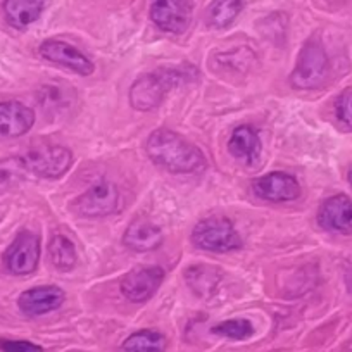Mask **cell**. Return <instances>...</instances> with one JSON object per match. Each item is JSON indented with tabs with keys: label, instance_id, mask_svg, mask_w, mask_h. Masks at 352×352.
Segmentation results:
<instances>
[{
	"label": "cell",
	"instance_id": "6da1fadb",
	"mask_svg": "<svg viewBox=\"0 0 352 352\" xmlns=\"http://www.w3.org/2000/svg\"><path fill=\"white\" fill-rule=\"evenodd\" d=\"M147 154L152 162L169 173L188 175L206 166V157L201 148L168 128H159L148 137Z\"/></svg>",
	"mask_w": 352,
	"mask_h": 352
},
{
	"label": "cell",
	"instance_id": "7a4b0ae2",
	"mask_svg": "<svg viewBox=\"0 0 352 352\" xmlns=\"http://www.w3.org/2000/svg\"><path fill=\"white\" fill-rule=\"evenodd\" d=\"M184 80H188L187 73L180 69H169V67L144 74L130 88L131 107L142 113L155 109L162 102L166 94Z\"/></svg>",
	"mask_w": 352,
	"mask_h": 352
},
{
	"label": "cell",
	"instance_id": "3957f363",
	"mask_svg": "<svg viewBox=\"0 0 352 352\" xmlns=\"http://www.w3.org/2000/svg\"><path fill=\"white\" fill-rule=\"evenodd\" d=\"M328 78V57L318 40H309L302 47L296 69L290 74V85L296 90L320 88Z\"/></svg>",
	"mask_w": 352,
	"mask_h": 352
},
{
	"label": "cell",
	"instance_id": "277c9868",
	"mask_svg": "<svg viewBox=\"0 0 352 352\" xmlns=\"http://www.w3.org/2000/svg\"><path fill=\"white\" fill-rule=\"evenodd\" d=\"M192 242L199 249L218 254L232 252L242 247V239L232 221L218 216L197 223L192 232Z\"/></svg>",
	"mask_w": 352,
	"mask_h": 352
},
{
	"label": "cell",
	"instance_id": "5b68a950",
	"mask_svg": "<svg viewBox=\"0 0 352 352\" xmlns=\"http://www.w3.org/2000/svg\"><path fill=\"white\" fill-rule=\"evenodd\" d=\"M21 161L32 175L40 178H60L73 164V154L63 145L38 144L30 147Z\"/></svg>",
	"mask_w": 352,
	"mask_h": 352
},
{
	"label": "cell",
	"instance_id": "8992f818",
	"mask_svg": "<svg viewBox=\"0 0 352 352\" xmlns=\"http://www.w3.org/2000/svg\"><path fill=\"white\" fill-rule=\"evenodd\" d=\"M74 212L85 218H104L121 209L120 190L111 182H100L74 201Z\"/></svg>",
	"mask_w": 352,
	"mask_h": 352
},
{
	"label": "cell",
	"instance_id": "52a82bcc",
	"mask_svg": "<svg viewBox=\"0 0 352 352\" xmlns=\"http://www.w3.org/2000/svg\"><path fill=\"white\" fill-rule=\"evenodd\" d=\"M148 14L159 30L182 35L190 26L194 4L192 0H152Z\"/></svg>",
	"mask_w": 352,
	"mask_h": 352
},
{
	"label": "cell",
	"instance_id": "ba28073f",
	"mask_svg": "<svg viewBox=\"0 0 352 352\" xmlns=\"http://www.w3.org/2000/svg\"><path fill=\"white\" fill-rule=\"evenodd\" d=\"M40 259V239L32 232H21L4 252V266L12 275H30Z\"/></svg>",
	"mask_w": 352,
	"mask_h": 352
},
{
	"label": "cell",
	"instance_id": "9c48e42d",
	"mask_svg": "<svg viewBox=\"0 0 352 352\" xmlns=\"http://www.w3.org/2000/svg\"><path fill=\"white\" fill-rule=\"evenodd\" d=\"M164 280V270L159 266H137L121 280V292L131 302L151 299Z\"/></svg>",
	"mask_w": 352,
	"mask_h": 352
},
{
	"label": "cell",
	"instance_id": "30bf717a",
	"mask_svg": "<svg viewBox=\"0 0 352 352\" xmlns=\"http://www.w3.org/2000/svg\"><path fill=\"white\" fill-rule=\"evenodd\" d=\"M40 56L50 63L67 67L80 76H90L96 71L92 60L88 59L83 52H80V49L67 42H63V40H45L40 45Z\"/></svg>",
	"mask_w": 352,
	"mask_h": 352
},
{
	"label": "cell",
	"instance_id": "8fae6325",
	"mask_svg": "<svg viewBox=\"0 0 352 352\" xmlns=\"http://www.w3.org/2000/svg\"><path fill=\"white\" fill-rule=\"evenodd\" d=\"M252 192L263 201L289 202L299 199L300 185L289 173L275 171L254 180Z\"/></svg>",
	"mask_w": 352,
	"mask_h": 352
},
{
	"label": "cell",
	"instance_id": "7c38bea8",
	"mask_svg": "<svg viewBox=\"0 0 352 352\" xmlns=\"http://www.w3.org/2000/svg\"><path fill=\"white\" fill-rule=\"evenodd\" d=\"M318 223L328 232L352 235V199L344 194L327 199L318 211Z\"/></svg>",
	"mask_w": 352,
	"mask_h": 352
},
{
	"label": "cell",
	"instance_id": "4fadbf2b",
	"mask_svg": "<svg viewBox=\"0 0 352 352\" xmlns=\"http://www.w3.org/2000/svg\"><path fill=\"white\" fill-rule=\"evenodd\" d=\"M64 300H66V294L63 292V289L56 285H43L25 290L19 296L18 306L26 316H42L50 311L59 309Z\"/></svg>",
	"mask_w": 352,
	"mask_h": 352
},
{
	"label": "cell",
	"instance_id": "5bb4252c",
	"mask_svg": "<svg viewBox=\"0 0 352 352\" xmlns=\"http://www.w3.org/2000/svg\"><path fill=\"white\" fill-rule=\"evenodd\" d=\"M35 124V113L16 100L0 104V137L18 138L28 133Z\"/></svg>",
	"mask_w": 352,
	"mask_h": 352
},
{
	"label": "cell",
	"instance_id": "9a60e30c",
	"mask_svg": "<svg viewBox=\"0 0 352 352\" xmlns=\"http://www.w3.org/2000/svg\"><path fill=\"white\" fill-rule=\"evenodd\" d=\"M162 230L147 218H137L130 223L123 235V243L135 252H151L162 243Z\"/></svg>",
	"mask_w": 352,
	"mask_h": 352
},
{
	"label": "cell",
	"instance_id": "2e32d148",
	"mask_svg": "<svg viewBox=\"0 0 352 352\" xmlns=\"http://www.w3.org/2000/svg\"><path fill=\"white\" fill-rule=\"evenodd\" d=\"M261 138L256 128L250 124H242L233 130L232 138L228 142V151L239 161L245 164H254L261 154Z\"/></svg>",
	"mask_w": 352,
	"mask_h": 352
},
{
	"label": "cell",
	"instance_id": "e0dca14e",
	"mask_svg": "<svg viewBox=\"0 0 352 352\" xmlns=\"http://www.w3.org/2000/svg\"><path fill=\"white\" fill-rule=\"evenodd\" d=\"M45 8L47 0H6L4 14L12 28L25 30L38 21Z\"/></svg>",
	"mask_w": 352,
	"mask_h": 352
},
{
	"label": "cell",
	"instance_id": "ac0fdd59",
	"mask_svg": "<svg viewBox=\"0 0 352 352\" xmlns=\"http://www.w3.org/2000/svg\"><path fill=\"white\" fill-rule=\"evenodd\" d=\"M243 8L245 0H212L208 9V25L214 30L228 28Z\"/></svg>",
	"mask_w": 352,
	"mask_h": 352
},
{
	"label": "cell",
	"instance_id": "d6986e66",
	"mask_svg": "<svg viewBox=\"0 0 352 352\" xmlns=\"http://www.w3.org/2000/svg\"><path fill=\"white\" fill-rule=\"evenodd\" d=\"M219 270L212 268V266H192L187 270V282L192 287L195 294L199 296H209L216 290L218 287L219 278Z\"/></svg>",
	"mask_w": 352,
	"mask_h": 352
},
{
	"label": "cell",
	"instance_id": "ffe728a7",
	"mask_svg": "<svg viewBox=\"0 0 352 352\" xmlns=\"http://www.w3.org/2000/svg\"><path fill=\"white\" fill-rule=\"evenodd\" d=\"M49 256L52 264L60 272H69L76 266V249H74V243L71 242L67 236L64 235H56L50 240L49 245Z\"/></svg>",
	"mask_w": 352,
	"mask_h": 352
},
{
	"label": "cell",
	"instance_id": "44dd1931",
	"mask_svg": "<svg viewBox=\"0 0 352 352\" xmlns=\"http://www.w3.org/2000/svg\"><path fill=\"white\" fill-rule=\"evenodd\" d=\"M124 352H164L166 337L155 330H140L124 340Z\"/></svg>",
	"mask_w": 352,
	"mask_h": 352
},
{
	"label": "cell",
	"instance_id": "7402d4cb",
	"mask_svg": "<svg viewBox=\"0 0 352 352\" xmlns=\"http://www.w3.org/2000/svg\"><path fill=\"white\" fill-rule=\"evenodd\" d=\"M211 331L216 335H221V337L232 338V340H245L250 335H254V327L249 320L236 318V320H226L216 324Z\"/></svg>",
	"mask_w": 352,
	"mask_h": 352
},
{
	"label": "cell",
	"instance_id": "603a6c76",
	"mask_svg": "<svg viewBox=\"0 0 352 352\" xmlns=\"http://www.w3.org/2000/svg\"><path fill=\"white\" fill-rule=\"evenodd\" d=\"M335 114L344 126L352 130V88H345L335 102Z\"/></svg>",
	"mask_w": 352,
	"mask_h": 352
},
{
	"label": "cell",
	"instance_id": "cb8c5ba5",
	"mask_svg": "<svg viewBox=\"0 0 352 352\" xmlns=\"http://www.w3.org/2000/svg\"><path fill=\"white\" fill-rule=\"evenodd\" d=\"M0 349L4 352H42V347L28 340H2Z\"/></svg>",
	"mask_w": 352,
	"mask_h": 352
},
{
	"label": "cell",
	"instance_id": "d4e9b609",
	"mask_svg": "<svg viewBox=\"0 0 352 352\" xmlns=\"http://www.w3.org/2000/svg\"><path fill=\"white\" fill-rule=\"evenodd\" d=\"M351 184H352V173H351Z\"/></svg>",
	"mask_w": 352,
	"mask_h": 352
}]
</instances>
